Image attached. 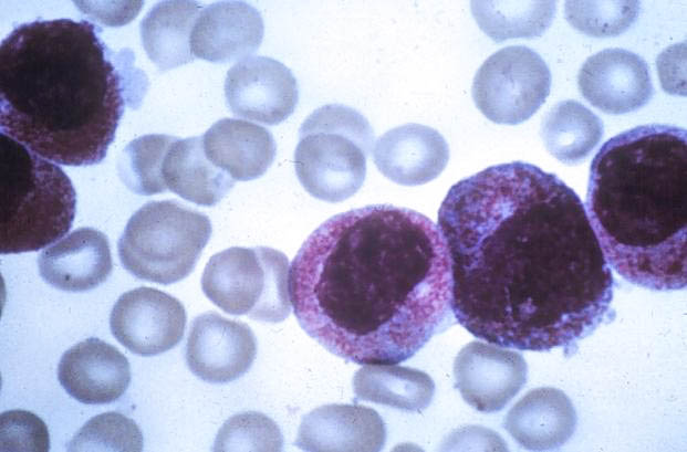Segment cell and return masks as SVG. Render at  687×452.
I'll use <instances>...</instances> for the list:
<instances>
[{
	"label": "cell",
	"instance_id": "6da1fadb",
	"mask_svg": "<svg viewBox=\"0 0 687 452\" xmlns=\"http://www.w3.org/2000/svg\"><path fill=\"white\" fill-rule=\"evenodd\" d=\"M451 308L475 337L565 351L613 316L614 276L576 192L522 161L456 182L438 211Z\"/></svg>",
	"mask_w": 687,
	"mask_h": 452
},
{
	"label": "cell",
	"instance_id": "7a4b0ae2",
	"mask_svg": "<svg viewBox=\"0 0 687 452\" xmlns=\"http://www.w3.org/2000/svg\"><path fill=\"white\" fill-rule=\"evenodd\" d=\"M289 293L301 328L357 365L410 359L454 315L439 228L392 204L352 209L318 227L291 263Z\"/></svg>",
	"mask_w": 687,
	"mask_h": 452
},
{
	"label": "cell",
	"instance_id": "3957f363",
	"mask_svg": "<svg viewBox=\"0 0 687 452\" xmlns=\"http://www.w3.org/2000/svg\"><path fill=\"white\" fill-rule=\"evenodd\" d=\"M100 32L85 20H35L2 40V134L64 166L105 158L125 107H138L148 82L134 53L114 52Z\"/></svg>",
	"mask_w": 687,
	"mask_h": 452
},
{
	"label": "cell",
	"instance_id": "277c9868",
	"mask_svg": "<svg viewBox=\"0 0 687 452\" xmlns=\"http://www.w3.org/2000/svg\"><path fill=\"white\" fill-rule=\"evenodd\" d=\"M587 217L607 263L652 291L686 287L687 139L681 127L646 124L594 156Z\"/></svg>",
	"mask_w": 687,
	"mask_h": 452
},
{
	"label": "cell",
	"instance_id": "5b68a950",
	"mask_svg": "<svg viewBox=\"0 0 687 452\" xmlns=\"http://www.w3.org/2000/svg\"><path fill=\"white\" fill-rule=\"evenodd\" d=\"M76 193L66 174L27 146L0 136V252L38 251L69 232Z\"/></svg>",
	"mask_w": 687,
	"mask_h": 452
},
{
	"label": "cell",
	"instance_id": "8992f818",
	"mask_svg": "<svg viewBox=\"0 0 687 452\" xmlns=\"http://www.w3.org/2000/svg\"><path fill=\"white\" fill-rule=\"evenodd\" d=\"M368 120L356 109L326 104L312 112L299 129L294 168L314 198L341 202L362 187L374 143Z\"/></svg>",
	"mask_w": 687,
	"mask_h": 452
},
{
	"label": "cell",
	"instance_id": "52a82bcc",
	"mask_svg": "<svg viewBox=\"0 0 687 452\" xmlns=\"http://www.w3.org/2000/svg\"><path fill=\"white\" fill-rule=\"evenodd\" d=\"M209 218L174 200L150 201L128 220L117 242L126 271L163 285L187 277L211 235Z\"/></svg>",
	"mask_w": 687,
	"mask_h": 452
},
{
	"label": "cell",
	"instance_id": "ba28073f",
	"mask_svg": "<svg viewBox=\"0 0 687 452\" xmlns=\"http://www.w3.org/2000/svg\"><path fill=\"white\" fill-rule=\"evenodd\" d=\"M289 271L288 257L275 249L232 246L210 257L201 288L227 314L280 323L291 311Z\"/></svg>",
	"mask_w": 687,
	"mask_h": 452
},
{
	"label": "cell",
	"instance_id": "9c48e42d",
	"mask_svg": "<svg viewBox=\"0 0 687 452\" xmlns=\"http://www.w3.org/2000/svg\"><path fill=\"white\" fill-rule=\"evenodd\" d=\"M551 72L525 45H510L491 54L472 82L477 108L491 122L518 125L532 117L550 94Z\"/></svg>",
	"mask_w": 687,
	"mask_h": 452
},
{
	"label": "cell",
	"instance_id": "30bf717a",
	"mask_svg": "<svg viewBox=\"0 0 687 452\" xmlns=\"http://www.w3.org/2000/svg\"><path fill=\"white\" fill-rule=\"evenodd\" d=\"M186 320L180 301L143 286L119 296L110 315V327L126 349L149 357L174 348L184 336Z\"/></svg>",
	"mask_w": 687,
	"mask_h": 452
},
{
	"label": "cell",
	"instance_id": "8fae6325",
	"mask_svg": "<svg viewBox=\"0 0 687 452\" xmlns=\"http://www.w3.org/2000/svg\"><path fill=\"white\" fill-rule=\"evenodd\" d=\"M225 97L236 116L272 126L294 112L299 88L295 76L283 63L250 55L227 72Z\"/></svg>",
	"mask_w": 687,
	"mask_h": 452
},
{
	"label": "cell",
	"instance_id": "7c38bea8",
	"mask_svg": "<svg viewBox=\"0 0 687 452\" xmlns=\"http://www.w3.org/2000/svg\"><path fill=\"white\" fill-rule=\"evenodd\" d=\"M257 356V339L251 328L216 312L197 316L186 344L190 371L209 383H227L242 377Z\"/></svg>",
	"mask_w": 687,
	"mask_h": 452
},
{
	"label": "cell",
	"instance_id": "4fadbf2b",
	"mask_svg": "<svg viewBox=\"0 0 687 452\" xmlns=\"http://www.w3.org/2000/svg\"><path fill=\"white\" fill-rule=\"evenodd\" d=\"M577 86L591 105L611 115L635 112L654 94L646 61L618 48L602 50L586 59L577 74Z\"/></svg>",
	"mask_w": 687,
	"mask_h": 452
},
{
	"label": "cell",
	"instance_id": "5bb4252c",
	"mask_svg": "<svg viewBox=\"0 0 687 452\" xmlns=\"http://www.w3.org/2000/svg\"><path fill=\"white\" fill-rule=\"evenodd\" d=\"M456 387L464 400L480 412L500 411L524 386L523 357L482 341L466 345L454 364Z\"/></svg>",
	"mask_w": 687,
	"mask_h": 452
},
{
	"label": "cell",
	"instance_id": "9a60e30c",
	"mask_svg": "<svg viewBox=\"0 0 687 452\" xmlns=\"http://www.w3.org/2000/svg\"><path fill=\"white\" fill-rule=\"evenodd\" d=\"M58 379L75 400L105 404L124 395L131 381V368L127 358L116 347L91 337L62 355Z\"/></svg>",
	"mask_w": 687,
	"mask_h": 452
},
{
	"label": "cell",
	"instance_id": "2e32d148",
	"mask_svg": "<svg viewBox=\"0 0 687 452\" xmlns=\"http://www.w3.org/2000/svg\"><path fill=\"white\" fill-rule=\"evenodd\" d=\"M264 34L260 12L244 1H217L200 11L191 35L194 56L227 63L242 60L259 49Z\"/></svg>",
	"mask_w": 687,
	"mask_h": 452
},
{
	"label": "cell",
	"instance_id": "e0dca14e",
	"mask_svg": "<svg viewBox=\"0 0 687 452\" xmlns=\"http://www.w3.org/2000/svg\"><path fill=\"white\" fill-rule=\"evenodd\" d=\"M373 160L383 176L403 186H419L437 178L449 160V147L436 129L409 123L383 134Z\"/></svg>",
	"mask_w": 687,
	"mask_h": 452
},
{
	"label": "cell",
	"instance_id": "ac0fdd59",
	"mask_svg": "<svg viewBox=\"0 0 687 452\" xmlns=\"http://www.w3.org/2000/svg\"><path fill=\"white\" fill-rule=\"evenodd\" d=\"M386 427L372 408L326 404L305 414L295 445L304 451H381Z\"/></svg>",
	"mask_w": 687,
	"mask_h": 452
},
{
	"label": "cell",
	"instance_id": "d6986e66",
	"mask_svg": "<svg viewBox=\"0 0 687 452\" xmlns=\"http://www.w3.org/2000/svg\"><path fill=\"white\" fill-rule=\"evenodd\" d=\"M39 273L51 286L66 292H86L100 286L112 273L107 236L93 228H80L42 251Z\"/></svg>",
	"mask_w": 687,
	"mask_h": 452
},
{
	"label": "cell",
	"instance_id": "ffe728a7",
	"mask_svg": "<svg viewBox=\"0 0 687 452\" xmlns=\"http://www.w3.org/2000/svg\"><path fill=\"white\" fill-rule=\"evenodd\" d=\"M201 139L207 158L235 181L261 177L277 154L275 140L267 128L237 118L217 120Z\"/></svg>",
	"mask_w": 687,
	"mask_h": 452
},
{
	"label": "cell",
	"instance_id": "44dd1931",
	"mask_svg": "<svg viewBox=\"0 0 687 452\" xmlns=\"http://www.w3.org/2000/svg\"><path fill=\"white\" fill-rule=\"evenodd\" d=\"M575 411L569 398L554 388L528 392L510 410L506 428L527 449L561 446L575 429Z\"/></svg>",
	"mask_w": 687,
	"mask_h": 452
},
{
	"label": "cell",
	"instance_id": "7402d4cb",
	"mask_svg": "<svg viewBox=\"0 0 687 452\" xmlns=\"http://www.w3.org/2000/svg\"><path fill=\"white\" fill-rule=\"evenodd\" d=\"M162 171L167 189L198 206L217 204L235 186V180L207 158L201 137L177 138Z\"/></svg>",
	"mask_w": 687,
	"mask_h": 452
},
{
	"label": "cell",
	"instance_id": "603a6c76",
	"mask_svg": "<svg viewBox=\"0 0 687 452\" xmlns=\"http://www.w3.org/2000/svg\"><path fill=\"white\" fill-rule=\"evenodd\" d=\"M201 10L197 1L167 0L156 3L143 18L139 24L142 43L159 71L194 60L190 35Z\"/></svg>",
	"mask_w": 687,
	"mask_h": 452
},
{
	"label": "cell",
	"instance_id": "cb8c5ba5",
	"mask_svg": "<svg viewBox=\"0 0 687 452\" xmlns=\"http://www.w3.org/2000/svg\"><path fill=\"white\" fill-rule=\"evenodd\" d=\"M357 400L420 412L431 402L435 385L424 371L395 365H365L353 378Z\"/></svg>",
	"mask_w": 687,
	"mask_h": 452
},
{
	"label": "cell",
	"instance_id": "d4e9b609",
	"mask_svg": "<svg viewBox=\"0 0 687 452\" xmlns=\"http://www.w3.org/2000/svg\"><path fill=\"white\" fill-rule=\"evenodd\" d=\"M541 137L547 150L565 165L584 160L600 144L604 125L582 103L566 99L555 104L543 117Z\"/></svg>",
	"mask_w": 687,
	"mask_h": 452
},
{
	"label": "cell",
	"instance_id": "484cf974",
	"mask_svg": "<svg viewBox=\"0 0 687 452\" xmlns=\"http://www.w3.org/2000/svg\"><path fill=\"white\" fill-rule=\"evenodd\" d=\"M472 14L496 42L541 35L552 23L554 1H472Z\"/></svg>",
	"mask_w": 687,
	"mask_h": 452
},
{
	"label": "cell",
	"instance_id": "4316f807",
	"mask_svg": "<svg viewBox=\"0 0 687 452\" xmlns=\"http://www.w3.org/2000/svg\"><path fill=\"white\" fill-rule=\"evenodd\" d=\"M177 137L149 134L135 138L122 150L117 171L121 180L133 192L152 196L167 190L163 162Z\"/></svg>",
	"mask_w": 687,
	"mask_h": 452
},
{
	"label": "cell",
	"instance_id": "83f0119b",
	"mask_svg": "<svg viewBox=\"0 0 687 452\" xmlns=\"http://www.w3.org/2000/svg\"><path fill=\"white\" fill-rule=\"evenodd\" d=\"M639 1H566L564 15L577 31L595 38L625 32L637 19Z\"/></svg>",
	"mask_w": 687,
	"mask_h": 452
},
{
	"label": "cell",
	"instance_id": "f1b7e54d",
	"mask_svg": "<svg viewBox=\"0 0 687 452\" xmlns=\"http://www.w3.org/2000/svg\"><path fill=\"white\" fill-rule=\"evenodd\" d=\"M143 434L137 424L118 412L93 417L73 437L67 451H142Z\"/></svg>",
	"mask_w": 687,
	"mask_h": 452
},
{
	"label": "cell",
	"instance_id": "f546056e",
	"mask_svg": "<svg viewBox=\"0 0 687 452\" xmlns=\"http://www.w3.org/2000/svg\"><path fill=\"white\" fill-rule=\"evenodd\" d=\"M283 437L278 424L260 412L232 416L219 430L214 451H281Z\"/></svg>",
	"mask_w": 687,
	"mask_h": 452
},
{
	"label": "cell",
	"instance_id": "4dcf8cb0",
	"mask_svg": "<svg viewBox=\"0 0 687 452\" xmlns=\"http://www.w3.org/2000/svg\"><path fill=\"white\" fill-rule=\"evenodd\" d=\"M1 451H40L50 449L45 423L35 414L10 410L1 414Z\"/></svg>",
	"mask_w": 687,
	"mask_h": 452
},
{
	"label": "cell",
	"instance_id": "1f68e13d",
	"mask_svg": "<svg viewBox=\"0 0 687 452\" xmlns=\"http://www.w3.org/2000/svg\"><path fill=\"white\" fill-rule=\"evenodd\" d=\"M76 7L92 19L107 25H123L134 19L143 1H75Z\"/></svg>",
	"mask_w": 687,
	"mask_h": 452
}]
</instances>
